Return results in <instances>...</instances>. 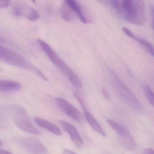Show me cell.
Wrapping results in <instances>:
<instances>
[{
	"instance_id": "cell-1",
	"label": "cell",
	"mask_w": 154,
	"mask_h": 154,
	"mask_svg": "<svg viewBox=\"0 0 154 154\" xmlns=\"http://www.w3.org/2000/svg\"><path fill=\"white\" fill-rule=\"evenodd\" d=\"M0 60L11 66L30 71L43 80H48L42 71L26 58L1 45Z\"/></svg>"
},
{
	"instance_id": "cell-2",
	"label": "cell",
	"mask_w": 154,
	"mask_h": 154,
	"mask_svg": "<svg viewBox=\"0 0 154 154\" xmlns=\"http://www.w3.org/2000/svg\"><path fill=\"white\" fill-rule=\"evenodd\" d=\"M37 42L41 49L59 70L68 78L72 85L76 88H81L82 83L80 78L72 69L62 60L53 49L44 41L37 39Z\"/></svg>"
},
{
	"instance_id": "cell-3",
	"label": "cell",
	"mask_w": 154,
	"mask_h": 154,
	"mask_svg": "<svg viewBox=\"0 0 154 154\" xmlns=\"http://www.w3.org/2000/svg\"><path fill=\"white\" fill-rule=\"evenodd\" d=\"M111 81L117 92L123 101L137 111L142 109V106L136 97L123 82L113 72L111 73Z\"/></svg>"
},
{
	"instance_id": "cell-4",
	"label": "cell",
	"mask_w": 154,
	"mask_h": 154,
	"mask_svg": "<svg viewBox=\"0 0 154 154\" xmlns=\"http://www.w3.org/2000/svg\"><path fill=\"white\" fill-rule=\"evenodd\" d=\"M127 20L135 25L142 26L146 20L145 3L144 0H136L130 11L126 14Z\"/></svg>"
},
{
	"instance_id": "cell-5",
	"label": "cell",
	"mask_w": 154,
	"mask_h": 154,
	"mask_svg": "<svg viewBox=\"0 0 154 154\" xmlns=\"http://www.w3.org/2000/svg\"><path fill=\"white\" fill-rule=\"evenodd\" d=\"M14 121L16 126L21 130L32 134H39V130L33 125L22 107H20L17 110Z\"/></svg>"
},
{
	"instance_id": "cell-6",
	"label": "cell",
	"mask_w": 154,
	"mask_h": 154,
	"mask_svg": "<svg viewBox=\"0 0 154 154\" xmlns=\"http://www.w3.org/2000/svg\"><path fill=\"white\" fill-rule=\"evenodd\" d=\"M21 146L30 154H48V150L39 140L34 137H22L18 140Z\"/></svg>"
},
{
	"instance_id": "cell-7",
	"label": "cell",
	"mask_w": 154,
	"mask_h": 154,
	"mask_svg": "<svg viewBox=\"0 0 154 154\" xmlns=\"http://www.w3.org/2000/svg\"><path fill=\"white\" fill-rule=\"evenodd\" d=\"M56 103L61 110L69 117L79 123H82L84 120L81 112L76 107L62 98L58 97L55 99Z\"/></svg>"
},
{
	"instance_id": "cell-8",
	"label": "cell",
	"mask_w": 154,
	"mask_h": 154,
	"mask_svg": "<svg viewBox=\"0 0 154 154\" xmlns=\"http://www.w3.org/2000/svg\"><path fill=\"white\" fill-rule=\"evenodd\" d=\"M60 124L64 130L69 134L75 146L79 149H82L84 145L83 140L77 128L66 121H61Z\"/></svg>"
},
{
	"instance_id": "cell-9",
	"label": "cell",
	"mask_w": 154,
	"mask_h": 154,
	"mask_svg": "<svg viewBox=\"0 0 154 154\" xmlns=\"http://www.w3.org/2000/svg\"><path fill=\"white\" fill-rule=\"evenodd\" d=\"M75 97L77 99L80 103L81 104V106L84 110V115L87 121L89 123L91 127L94 128L95 131H96L98 133L101 134L104 137L106 136L105 133L104 132L103 128L99 125V123L97 121L95 118L87 110L86 106H85L84 102L81 99V97L78 94H75Z\"/></svg>"
},
{
	"instance_id": "cell-10",
	"label": "cell",
	"mask_w": 154,
	"mask_h": 154,
	"mask_svg": "<svg viewBox=\"0 0 154 154\" xmlns=\"http://www.w3.org/2000/svg\"><path fill=\"white\" fill-rule=\"evenodd\" d=\"M20 83L11 80L0 79V92L13 93L17 92L21 89Z\"/></svg>"
},
{
	"instance_id": "cell-11",
	"label": "cell",
	"mask_w": 154,
	"mask_h": 154,
	"mask_svg": "<svg viewBox=\"0 0 154 154\" xmlns=\"http://www.w3.org/2000/svg\"><path fill=\"white\" fill-rule=\"evenodd\" d=\"M118 135L120 143L124 148L129 151H134L136 149V142L128 130Z\"/></svg>"
},
{
	"instance_id": "cell-12",
	"label": "cell",
	"mask_w": 154,
	"mask_h": 154,
	"mask_svg": "<svg viewBox=\"0 0 154 154\" xmlns=\"http://www.w3.org/2000/svg\"><path fill=\"white\" fill-rule=\"evenodd\" d=\"M34 120L35 123L39 126L49 130L54 134L58 136L61 134V132L60 128L52 123L39 117L34 118Z\"/></svg>"
},
{
	"instance_id": "cell-13",
	"label": "cell",
	"mask_w": 154,
	"mask_h": 154,
	"mask_svg": "<svg viewBox=\"0 0 154 154\" xmlns=\"http://www.w3.org/2000/svg\"><path fill=\"white\" fill-rule=\"evenodd\" d=\"M65 2L70 6L76 14L78 16L80 21L84 23H87L88 20L85 17L83 11L76 0H64Z\"/></svg>"
},
{
	"instance_id": "cell-14",
	"label": "cell",
	"mask_w": 154,
	"mask_h": 154,
	"mask_svg": "<svg viewBox=\"0 0 154 154\" xmlns=\"http://www.w3.org/2000/svg\"><path fill=\"white\" fill-rule=\"evenodd\" d=\"M60 11L61 17L66 22H71L74 19L75 13L65 2L61 5Z\"/></svg>"
},
{
	"instance_id": "cell-15",
	"label": "cell",
	"mask_w": 154,
	"mask_h": 154,
	"mask_svg": "<svg viewBox=\"0 0 154 154\" xmlns=\"http://www.w3.org/2000/svg\"><path fill=\"white\" fill-rule=\"evenodd\" d=\"M107 122L109 125L116 131L118 135L120 134L127 130L124 127L111 119H108Z\"/></svg>"
},
{
	"instance_id": "cell-16",
	"label": "cell",
	"mask_w": 154,
	"mask_h": 154,
	"mask_svg": "<svg viewBox=\"0 0 154 154\" xmlns=\"http://www.w3.org/2000/svg\"><path fill=\"white\" fill-rule=\"evenodd\" d=\"M135 40L137 41V42H138L140 44H142V45L148 51V52H149L152 56H154V48L150 42H148L146 40L137 38V37Z\"/></svg>"
},
{
	"instance_id": "cell-17",
	"label": "cell",
	"mask_w": 154,
	"mask_h": 154,
	"mask_svg": "<svg viewBox=\"0 0 154 154\" xmlns=\"http://www.w3.org/2000/svg\"><path fill=\"white\" fill-rule=\"evenodd\" d=\"M144 88L147 100L150 102V104L152 106H153L154 103V93L152 90L151 88L147 85L144 86Z\"/></svg>"
},
{
	"instance_id": "cell-18",
	"label": "cell",
	"mask_w": 154,
	"mask_h": 154,
	"mask_svg": "<svg viewBox=\"0 0 154 154\" xmlns=\"http://www.w3.org/2000/svg\"><path fill=\"white\" fill-rule=\"evenodd\" d=\"M110 3L112 6L118 13H124L125 11L122 6V2H120L119 0H110Z\"/></svg>"
},
{
	"instance_id": "cell-19",
	"label": "cell",
	"mask_w": 154,
	"mask_h": 154,
	"mask_svg": "<svg viewBox=\"0 0 154 154\" xmlns=\"http://www.w3.org/2000/svg\"><path fill=\"white\" fill-rule=\"evenodd\" d=\"M134 1L135 0H123L122 1V6L126 14L131 10Z\"/></svg>"
},
{
	"instance_id": "cell-20",
	"label": "cell",
	"mask_w": 154,
	"mask_h": 154,
	"mask_svg": "<svg viewBox=\"0 0 154 154\" xmlns=\"http://www.w3.org/2000/svg\"><path fill=\"white\" fill-rule=\"evenodd\" d=\"M39 17V14L38 11L32 7L30 14L27 18L30 20L35 21L38 20Z\"/></svg>"
},
{
	"instance_id": "cell-21",
	"label": "cell",
	"mask_w": 154,
	"mask_h": 154,
	"mask_svg": "<svg viewBox=\"0 0 154 154\" xmlns=\"http://www.w3.org/2000/svg\"><path fill=\"white\" fill-rule=\"evenodd\" d=\"M123 31L124 32V33L126 34V35H127L128 37H130L131 38L134 39H135L136 38V36L132 32H131L130 30L127 29V28H123Z\"/></svg>"
},
{
	"instance_id": "cell-22",
	"label": "cell",
	"mask_w": 154,
	"mask_h": 154,
	"mask_svg": "<svg viewBox=\"0 0 154 154\" xmlns=\"http://www.w3.org/2000/svg\"><path fill=\"white\" fill-rule=\"evenodd\" d=\"M11 2V0H0V8L8 7Z\"/></svg>"
},
{
	"instance_id": "cell-23",
	"label": "cell",
	"mask_w": 154,
	"mask_h": 154,
	"mask_svg": "<svg viewBox=\"0 0 154 154\" xmlns=\"http://www.w3.org/2000/svg\"><path fill=\"white\" fill-rule=\"evenodd\" d=\"M102 94H103V96H104V97L107 100H108L109 99V94H108V92L107 90L105 88H103L102 89Z\"/></svg>"
},
{
	"instance_id": "cell-24",
	"label": "cell",
	"mask_w": 154,
	"mask_h": 154,
	"mask_svg": "<svg viewBox=\"0 0 154 154\" xmlns=\"http://www.w3.org/2000/svg\"><path fill=\"white\" fill-rule=\"evenodd\" d=\"M142 154H154V150L152 148H146L143 151Z\"/></svg>"
},
{
	"instance_id": "cell-25",
	"label": "cell",
	"mask_w": 154,
	"mask_h": 154,
	"mask_svg": "<svg viewBox=\"0 0 154 154\" xmlns=\"http://www.w3.org/2000/svg\"><path fill=\"white\" fill-rule=\"evenodd\" d=\"M62 154H76L75 153L73 152H72L71 151H70L69 150H68V149H66V150H64L63 152V153Z\"/></svg>"
},
{
	"instance_id": "cell-26",
	"label": "cell",
	"mask_w": 154,
	"mask_h": 154,
	"mask_svg": "<svg viewBox=\"0 0 154 154\" xmlns=\"http://www.w3.org/2000/svg\"><path fill=\"white\" fill-rule=\"evenodd\" d=\"M0 154H12L11 153L5 151H0Z\"/></svg>"
},
{
	"instance_id": "cell-27",
	"label": "cell",
	"mask_w": 154,
	"mask_h": 154,
	"mask_svg": "<svg viewBox=\"0 0 154 154\" xmlns=\"http://www.w3.org/2000/svg\"><path fill=\"white\" fill-rule=\"evenodd\" d=\"M0 42H5V41L2 38V37H0Z\"/></svg>"
},
{
	"instance_id": "cell-28",
	"label": "cell",
	"mask_w": 154,
	"mask_h": 154,
	"mask_svg": "<svg viewBox=\"0 0 154 154\" xmlns=\"http://www.w3.org/2000/svg\"><path fill=\"white\" fill-rule=\"evenodd\" d=\"M2 141L0 140V147H2Z\"/></svg>"
},
{
	"instance_id": "cell-29",
	"label": "cell",
	"mask_w": 154,
	"mask_h": 154,
	"mask_svg": "<svg viewBox=\"0 0 154 154\" xmlns=\"http://www.w3.org/2000/svg\"><path fill=\"white\" fill-rule=\"evenodd\" d=\"M3 71L2 69L0 67V72H2Z\"/></svg>"
},
{
	"instance_id": "cell-30",
	"label": "cell",
	"mask_w": 154,
	"mask_h": 154,
	"mask_svg": "<svg viewBox=\"0 0 154 154\" xmlns=\"http://www.w3.org/2000/svg\"><path fill=\"white\" fill-rule=\"evenodd\" d=\"M31 1L32 2H33V3H35V1H36V0H31Z\"/></svg>"
},
{
	"instance_id": "cell-31",
	"label": "cell",
	"mask_w": 154,
	"mask_h": 154,
	"mask_svg": "<svg viewBox=\"0 0 154 154\" xmlns=\"http://www.w3.org/2000/svg\"><path fill=\"white\" fill-rule=\"evenodd\" d=\"M1 125H2V124H1V122L0 121V126H1Z\"/></svg>"
}]
</instances>
